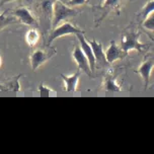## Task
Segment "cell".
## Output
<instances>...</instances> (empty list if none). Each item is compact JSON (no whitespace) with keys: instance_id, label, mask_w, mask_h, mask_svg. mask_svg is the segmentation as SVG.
Wrapping results in <instances>:
<instances>
[{"instance_id":"12","label":"cell","mask_w":154,"mask_h":154,"mask_svg":"<svg viewBox=\"0 0 154 154\" xmlns=\"http://www.w3.org/2000/svg\"><path fill=\"white\" fill-rule=\"evenodd\" d=\"M75 35H76V38H78V41H79L81 50L83 51L84 55L86 56L87 60H88V64H89L90 70H91L92 73H94L95 70H96V65H95V58H94V55H93L91 47H90L89 43L87 42L86 38H84L83 34L79 32V34H76Z\"/></svg>"},{"instance_id":"1","label":"cell","mask_w":154,"mask_h":154,"mask_svg":"<svg viewBox=\"0 0 154 154\" xmlns=\"http://www.w3.org/2000/svg\"><path fill=\"white\" fill-rule=\"evenodd\" d=\"M141 32L136 31L134 29H131L129 31H126L122 35L120 42V48L127 54L131 51H138L144 52L147 49H149V44H144L140 41Z\"/></svg>"},{"instance_id":"5","label":"cell","mask_w":154,"mask_h":154,"mask_svg":"<svg viewBox=\"0 0 154 154\" xmlns=\"http://www.w3.org/2000/svg\"><path fill=\"white\" fill-rule=\"evenodd\" d=\"M56 54L57 50L51 46H47L46 48L35 49L29 56V62H31L32 71H35L38 68H40Z\"/></svg>"},{"instance_id":"19","label":"cell","mask_w":154,"mask_h":154,"mask_svg":"<svg viewBox=\"0 0 154 154\" xmlns=\"http://www.w3.org/2000/svg\"><path fill=\"white\" fill-rule=\"evenodd\" d=\"M142 26L144 27L146 31L149 32V34L152 35L154 31V15L153 12L150 13L147 17H145L142 20Z\"/></svg>"},{"instance_id":"14","label":"cell","mask_w":154,"mask_h":154,"mask_svg":"<svg viewBox=\"0 0 154 154\" xmlns=\"http://www.w3.org/2000/svg\"><path fill=\"white\" fill-rule=\"evenodd\" d=\"M61 78L64 82V91L66 92H75L78 86V81L80 78V69H77V71L72 75H64L61 74Z\"/></svg>"},{"instance_id":"6","label":"cell","mask_w":154,"mask_h":154,"mask_svg":"<svg viewBox=\"0 0 154 154\" xmlns=\"http://www.w3.org/2000/svg\"><path fill=\"white\" fill-rule=\"evenodd\" d=\"M6 12L9 13L10 15L14 16L18 23H23L24 26H29L32 27L40 26L38 16L27 6H19L14 8V9L8 10Z\"/></svg>"},{"instance_id":"16","label":"cell","mask_w":154,"mask_h":154,"mask_svg":"<svg viewBox=\"0 0 154 154\" xmlns=\"http://www.w3.org/2000/svg\"><path fill=\"white\" fill-rule=\"evenodd\" d=\"M23 76L21 74L13 77V78L9 79V80L4 82L3 88L9 91H20V85H19V78Z\"/></svg>"},{"instance_id":"13","label":"cell","mask_w":154,"mask_h":154,"mask_svg":"<svg viewBox=\"0 0 154 154\" xmlns=\"http://www.w3.org/2000/svg\"><path fill=\"white\" fill-rule=\"evenodd\" d=\"M100 88L104 90V91H116L120 92L122 91L123 88L121 85L118 84L117 82V75L114 74L112 71H108L106 73V75L103 77V80L101 82Z\"/></svg>"},{"instance_id":"18","label":"cell","mask_w":154,"mask_h":154,"mask_svg":"<svg viewBox=\"0 0 154 154\" xmlns=\"http://www.w3.org/2000/svg\"><path fill=\"white\" fill-rule=\"evenodd\" d=\"M14 23H18L14 16L10 15L7 12H3L0 14V31L3 29L4 27H6L7 26L14 24Z\"/></svg>"},{"instance_id":"3","label":"cell","mask_w":154,"mask_h":154,"mask_svg":"<svg viewBox=\"0 0 154 154\" xmlns=\"http://www.w3.org/2000/svg\"><path fill=\"white\" fill-rule=\"evenodd\" d=\"M81 10L77 9L76 7H70L61 0H55L53 4V14H52L51 26L55 27L62 21L66 19L77 16Z\"/></svg>"},{"instance_id":"8","label":"cell","mask_w":154,"mask_h":154,"mask_svg":"<svg viewBox=\"0 0 154 154\" xmlns=\"http://www.w3.org/2000/svg\"><path fill=\"white\" fill-rule=\"evenodd\" d=\"M153 66H154V58L152 54H149L145 57V59L143 60V62L141 63V65L137 68V70L135 71L136 73H138L141 76L143 84H144V88L146 89L149 85L150 78H151V74H152L153 70Z\"/></svg>"},{"instance_id":"17","label":"cell","mask_w":154,"mask_h":154,"mask_svg":"<svg viewBox=\"0 0 154 154\" xmlns=\"http://www.w3.org/2000/svg\"><path fill=\"white\" fill-rule=\"evenodd\" d=\"M154 10V0H149L144 6L142 7L141 11L137 14V19L138 20H143L145 17H147L150 13H152Z\"/></svg>"},{"instance_id":"23","label":"cell","mask_w":154,"mask_h":154,"mask_svg":"<svg viewBox=\"0 0 154 154\" xmlns=\"http://www.w3.org/2000/svg\"><path fill=\"white\" fill-rule=\"evenodd\" d=\"M2 66V57H1V54H0V67Z\"/></svg>"},{"instance_id":"2","label":"cell","mask_w":154,"mask_h":154,"mask_svg":"<svg viewBox=\"0 0 154 154\" xmlns=\"http://www.w3.org/2000/svg\"><path fill=\"white\" fill-rule=\"evenodd\" d=\"M128 0H103V2L98 6H93L94 11L95 26H100V23L108 16L109 13H117L120 14V11L124 6V4Z\"/></svg>"},{"instance_id":"22","label":"cell","mask_w":154,"mask_h":154,"mask_svg":"<svg viewBox=\"0 0 154 154\" xmlns=\"http://www.w3.org/2000/svg\"><path fill=\"white\" fill-rule=\"evenodd\" d=\"M13 1H16V0H0V7H2L3 5L10 3V2H13Z\"/></svg>"},{"instance_id":"15","label":"cell","mask_w":154,"mask_h":154,"mask_svg":"<svg viewBox=\"0 0 154 154\" xmlns=\"http://www.w3.org/2000/svg\"><path fill=\"white\" fill-rule=\"evenodd\" d=\"M26 42L31 48H34L38 44L41 40V34L40 32L38 31L37 27H32L29 31L26 32Z\"/></svg>"},{"instance_id":"20","label":"cell","mask_w":154,"mask_h":154,"mask_svg":"<svg viewBox=\"0 0 154 154\" xmlns=\"http://www.w3.org/2000/svg\"><path fill=\"white\" fill-rule=\"evenodd\" d=\"M38 91L42 96H50V95H55L56 92L53 89L49 88L48 86H46L45 84H41L38 87Z\"/></svg>"},{"instance_id":"10","label":"cell","mask_w":154,"mask_h":154,"mask_svg":"<svg viewBox=\"0 0 154 154\" xmlns=\"http://www.w3.org/2000/svg\"><path fill=\"white\" fill-rule=\"evenodd\" d=\"M89 43L90 47L92 49L93 55H94L95 58V65L96 68H104L106 66H109L106 59V55H104V50L103 44L100 42H97L96 40H91V41H87Z\"/></svg>"},{"instance_id":"21","label":"cell","mask_w":154,"mask_h":154,"mask_svg":"<svg viewBox=\"0 0 154 154\" xmlns=\"http://www.w3.org/2000/svg\"><path fill=\"white\" fill-rule=\"evenodd\" d=\"M87 2H88V0H67L65 4H67L70 7H78L86 4Z\"/></svg>"},{"instance_id":"9","label":"cell","mask_w":154,"mask_h":154,"mask_svg":"<svg viewBox=\"0 0 154 154\" xmlns=\"http://www.w3.org/2000/svg\"><path fill=\"white\" fill-rule=\"evenodd\" d=\"M72 58L77 64V66H78V69H80V71H83L87 76L93 77L88 64V60H87L86 56L84 55L83 51L81 50L80 46L74 45V49L72 51Z\"/></svg>"},{"instance_id":"4","label":"cell","mask_w":154,"mask_h":154,"mask_svg":"<svg viewBox=\"0 0 154 154\" xmlns=\"http://www.w3.org/2000/svg\"><path fill=\"white\" fill-rule=\"evenodd\" d=\"M83 34L84 31L81 29L80 27L74 26L71 23H68V21H64L62 23H59L58 26L53 27V29L50 32L48 38H47V42H46V46H51V44L54 42L55 40L62 37H66V35H74L76 34Z\"/></svg>"},{"instance_id":"11","label":"cell","mask_w":154,"mask_h":154,"mask_svg":"<svg viewBox=\"0 0 154 154\" xmlns=\"http://www.w3.org/2000/svg\"><path fill=\"white\" fill-rule=\"evenodd\" d=\"M104 55H106V59L109 65L116 61H118V60H122L128 56V54L126 52H124L120 48V46L116 42H114V41H112L109 43L108 49L104 51Z\"/></svg>"},{"instance_id":"7","label":"cell","mask_w":154,"mask_h":154,"mask_svg":"<svg viewBox=\"0 0 154 154\" xmlns=\"http://www.w3.org/2000/svg\"><path fill=\"white\" fill-rule=\"evenodd\" d=\"M55 0H37L35 2V10L38 12V18L41 17L44 23H46L47 29H50V26L48 23H51L52 14H53V4ZM38 20V23L40 21Z\"/></svg>"}]
</instances>
